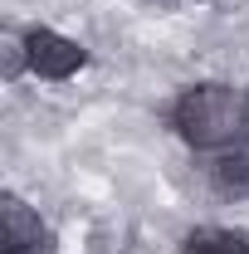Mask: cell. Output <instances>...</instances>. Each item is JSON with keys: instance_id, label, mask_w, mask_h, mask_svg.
Wrapping results in <instances>:
<instances>
[{"instance_id": "cell-1", "label": "cell", "mask_w": 249, "mask_h": 254, "mask_svg": "<svg viewBox=\"0 0 249 254\" xmlns=\"http://www.w3.org/2000/svg\"><path fill=\"white\" fill-rule=\"evenodd\" d=\"M171 123L195 152L235 147L249 132V93L235 88V83H195V88H186L176 98Z\"/></svg>"}, {"instance_id": "cell-2", "label": "cell", "mask_w": 249, "mask_h": 254, "mask_svg": "<svg viewBox=\"0 0 249 254\" xmlns=\"http://www.w3.org/2000/svg\"><path fill=\"white\" fill-rule=\"evenodd\" d=\"M25 54H30V68L39 73V78H73L83 64H88V49L78 44V39H68V34L59 30H30L25 34Z\"/></svg>"}, {"instance_id": "cell-3", "label": "cell", "mask_w": 249, "mask_h": 254, "mask_svg": "<svg viewBox=\"0 0 249 254\" xmlns=\"http://www.w3.org/2000/svg\"><path fill=\"white\" fill-rule=\"evenodd\" d=\"M39 245H49L44 220L34 215L15 190H5L0 195V254H25V250H39Z\"/></svg>"}, {"instance_id": "cell-4", "label": "cell", "mask_w": 249, "mask_h": 254, "mask_svg": "<svg viewBox=\"0 0 249 254\" xmlns=\"http://www.w3.org/2000/svg\"><path fill=\"white\" fill-rule=\"evenodd\" d=\"M210 181L225 195H249V142L220 147L215 157H210Z\"/></svg>"}, {"instance_id": "cell-5", "label": "cell", "mask_w": 249, "mask_h": 254, "mask_svg": "<svg viewBox=\"0 0 249 254\" xmlns=\"http://www.w3.org/2000/svg\"><path fill=\"white\" fill-rule=\"evenodd\" d=\"M181 254H249V235L240 230H220V225H205V230H190Z\"/></svg>"}, {"instance_id": "cell-6", "label": "cell", "mask_w": 249, "mask_h": 254, "mask_svg": "<svg viewBox=\"0 0 249 254\" xmlns=\"http://www.w3.org/2000/svg\"><path fill=\"white\" fill-rule=\"evenodd\" d=\"M25 254H49V245H39V250H25Z\"/></svg>"}]
</instances>
